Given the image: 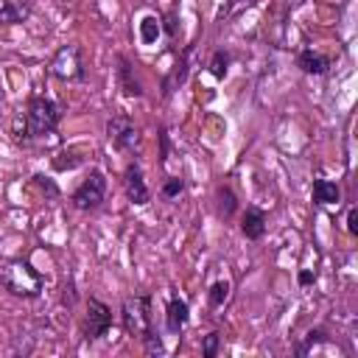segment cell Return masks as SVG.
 Returning a JSON list of instances; mask_svg holds the SVG:
<instances>
[{
	"instance_id": "obj_1",
	"label": "cell",
	"mask_w": 358,
	"mask_h": 358,
	"mask_svg": "<svg viewBox=\"0 0 358 358\" xmlns=\"http://www.w3.org/2000/svg\"><path fill=\"white\" fill-rule=\"evenodd\" d=\"M62 103H56L53 98L48 95H34L28 101V109L25 115H17L14 120V137L28 143L34 137H45V134H53L59 120H62Z\"/></svg>"
},
{
	"instance_id": "obj_2",
	"label": "cell",
	"mask_w": 358,
	"mask_h": 358,
	"mask_svg": "<svg viewBox=\"0 0 358 358\" xmlns=\"http://www.w3.org/2000/svg\"><path fill=\"white\" fill-rule=\"evenodd\" d=\"M0 285L14 296L36 299L42 294V288H45V277L34 268L31 260H11L0 271Z\"/></svg>"
},
{
	"instance_id": "obj_3",
	"label": "cell",
	"mask_w": 358,
	"mask_h": 358,
	"mask_svg": "<svg viewBox=\"0 0 358 358\" xmlns=\"http://www.w3.org/2000/svg\"><path fill=\"white\" fill-rule=\"evenodd\" d=\"M120 322L126 327L129 336L143 338L145 333L154 330V319H151V296L148 294H137V296H126L120 305Z\"/></svg>"
},
{
	"instance_id": "obj_4",
	"label": "cell",
	"mask_w": 358,
	"mask_h": 358,
	"mask_svg": "<svg viewBox=\"0 0 358 358\" xmlns=\"http://www.w3.org/2000/svg\"><path fill=\"white\" fill-rule=\"evenodd\" d=\"M50 76L59 78V81H67V84H78L87 78L84 73V59H81V45L70 42V45H62L53 59H50Z\"/></svg>"
},
{
	"instance_id": "obj_5",
	"label": "cell",
	"mask_w": 358,
	"mask_h": 358,
	"mask_svg": "<svg viewBox=\"0 0 358 358\" xmlns=\"http://www.w3.org/2000/svg\"><path fill=\"white\" fill-rule=\"evenodd\" d=\"M70 201H73V207L81 210V213H92V210H98V207L106 201V173L98 171V168H92L90 176L73 190Z\"/></svg>"
},
{
	"instance_id": "obj_6",
	"label": "cell",
	"mask_w": 358,
	"mask_h": 358,
	"mask_svg": "<svg viewBox=\"0 0 358 358\" xmlns=\"http://www.w3.org/2000/svg\"><path fill=\"white\" fill-rule=\"evenodd\" d=\"M112 330V308L101 302L98 296L87 299V316H84V338L98 341Z\"/></svg>"
},
{
	"instance_id": "obj_7",
	"label": "cell",
	"mask_w": 358,
	"mask_h": 358,
	"mask_svg": "<svg viewBox=\"0 0 358 358\" xmlns=\"http://www.w3.org/2000/svg\"><path fill=\"white\" fill-rule=\"evenodd\" d=\"M106 134H109V143L117 148V151H134L137 143H140V131L134 126V120L126 115V112H115L106 123Z\"/></svg>"
},
{
	"instance_id": "obj_8",
	"label": "cell",
	"mask_w": 358,
	"mask_h": 358,
	"mask_svg": "<svg viewBox=\"0 0 358 358\" xmlns=\"http://www.w3.org/2000/svg\"><path fill=\"white\" fill-rule=\"evenodd\" d=\"M123 190H126V199H129L131 204H137V207H143V204L151 201V190H148V185H145L143 165H140L137 159H131V162L126 165V171H123Z\"/></svg>"
},
{
	"instance_id": "obj_9",
	"label": "cell",
	"mask_w": 358,
	"mask_h": 358,
	"mask_svg": "<svg viewBox=\"0 0 358 358\" xmlns=\"http://www.w3.org/2000/svg\"><path fill=\"white\" fill-rule=\"evenodd\" d=\"M187 322H190V305L182 296L171 294V299L165 305V330L173 333V336H179L187 327Z\"/></svg>"
},
{
	"instance_id": "obj_10",
	"label": "cell",
	"mask_w": 358,
	"mask_h": 358,
	"mask_svg": "<svg viewBox=\"0 0 358 358\" xmlns=\"http://www.w3.org/2000/svg\"><path fill=\"white\" fill-rule=\"evenodd\" d=\"M117 84H120V90H123L126 98H140V95H143V84H140V78H137L131 62H129L123 53L117 56Z\"/></svg>"
},
{
	"instance_id": "obj_11",
	"label": "cell",
	"mask_w": 358,
	"mask_h": 358,
	"mask_svg": "<svg viewBox=\"0 0 358 358\" xmlns=\"http://www.w3.org/2000/svg\"><path fill=\"white\" fill-rule=\"evenodd\" d=\"M241 232L246 241H260L266 235V213L260 207H246L241 215Z\"/></svg>"
},
{
	"instance_id": "obj_12",
	"label": "cell",
	"mask_w": 358,
	"mask_h": 358,
	"mask_svg": "<svg viewBox=\"0 0 358 358\" xmlns=\"http://www.w3.org/2000/svg\"><path fill=\"white\" fill-rule=\"evenodd\" d=\"M31 0H0V25H17L31 17Z\"/></svg>"
},
{
	"instance_id": "obj_13",
	"label": "cell",
	"mask_w": 358,
	"mask_h": 358,
	"mask_svg": "<svg viewBox=\"0 0 358 358\" xmlns=\"http://www.w3.org/2000/svg\"><path fill=\"white\" fill-rule=\"evenodd\" d=\"M296 67L308 76H324L330 70V59L324 53H316L313 48H305L296 53Z\"/></svg>"
},
{
	"instance_id": "obj_14",
	"label": "cell",
	"mask_w": 358,
	"mask_h": 358,
	"mask_svg": "<svg viewBox=\"0 0 358 358\" xmlns=\"http://www.w3.org/2000/svg\"><path fill=\"white\" fill-rule=\"evenodd\" d=\"M190 53H193V45L179 56V62H176V67L171 70V76H165V81H162V95H171L173 90H179L185 81H187V70H190Z\"/></svg>"
},
{
	"instance_id": "obj_15",
	"label": "cell",
	"mask_w": 358,
	"mask_h": 358,
	"mask_svg": "<svg viewBox=\"0 0 358 358\" xmlns=\"http://www.w3.org/2000/svg\"><path fill=\"white\" fill-rule=\"evenodd\" d=\"M313 204L319 207H327V204H338L341 201V187L333 182V179H313Z\"/></svg>"
},
{
	"instance_id": "obj_16",
	"label": "cell",
	"mask_w": 358,
	"mask_h": 358,
	"mask_svg": "<svg viewBox=\"0 0 358 358\" xmlns=\"http://www.w3.org/2000/svg\"><path fill=\"white\" fill-rule=\"evenodd\" d=\"M215 210H218L221 218H232V213L238 210V196L232 193V187L221 185V187L215 190Z\"/></svg>"
},
{
	"instance_id": "obj_17",
	"label": "cell",
	"mask_w": 358,
	"mask_h": 358,
	"mask_svg": "<svg viewBox=\"0 0 358 358\" xmlns=\"http://www.w3.org/2000/svg\"><path fill=\"white\" fill-rule=\"evenodd\" d=\"M162 34V25H159V20L154 17V14H145L143 20H140V39H143V45H151V42H157V36Z\"/></svg>"
},
{
	"instance_id": "obj_18",
	"label": "cell",
	"mask_w": 358,
	"mask_h": 358,
	"mask_svg": "<svg viewBox=\"0 0 358 358\" xmlns=\"http://www.w3.org/2000/svg\"><path fill=\"white\" fill-rule=\"evenodd\" d=\"M227 296H229V282L227 280H215L210 285V291H207V305L210 308H221L227 302Z\"/></svg>"
},
{
	"instance_id": "obj_19",
	"label": "cell",
	"mask_w": 358,
	"mask_h": 358,
	"mask_svg": "<svg viewBox=\"0 0 358 358\" xmlns=\"http://www.w3.org/2000/svg\"><path fill=\"white\" fill-rule=\"evenodd\" d=\"M229 64H232V56H229L227 50H215L207 67H210V73H213L215 78H224V76H227V70H229Z\"/></svg>"
},
{
	"instance_id": "obj_20",
	"label": "cell",
	"mask_w": 358,
	"mask_h": 358,
	"mask_svg": "<svg viewBox=\"0 0 358 358\" xmlns=\"http://www.w3.org/2000/svg\"><path fill=\"white\" fill-rule=\"evenodd\" d=\"M81 162H84V157H76L73 148L59 151V154L53 157V168H56V171H73V168H78Z\"/></svg>"
},
{
	"instance_id": "obj_21",
	"label": "cell",
	"mask_w": 358,
	"mask_h": 358,
	"mask_svg": "<svg viewBox=\"0 0 358 358\" xmlns=\"http://www.w3.org/2000/svg\"><path fill=\"white\" fill-rule=\"evenodd\" d=\"M327 341H330V338H327V333H324L322 327H316V330H310V333L305 336V341L296 347V355H308L316 344H327Z\"/></svg>"
},
{
	"instance_id": "obj_22",
	"label": "cell",
	"mask_w": 358,
	"mask_h": 358,
	"mask_svg": "<svg viewBox=\"0 0 358 358\" xmlns=\"http://www.w3.org/2000/svg\"><path fill=\"white\" fill-rule=\"evenodd\" d=\"M140 341H143V347H145V355H165V344H162V336H159L157 330L145 333Z\"/></svg>"
},
{
	"instance_id": "obj_23",
	"label": "cell",
	"mask_w": 358,
	"mask_h": 358,
	"mask_svg": "<svg viewBox=\"0 0 358 358\" xmlns=\"http://www.w3.org/2000/svg\"><path fill=\"white\" fill-rule=\"evenodd\" d=\"M182 190H185V179H182V176H168L159 193H162V199H168V201H173L176 196H182Z\"/></svg>"
},
{
	"instance_id": "obj_24",
	"label": "cell",
	"mask_w": 358,
	"mask_h": 358,
	"mask_svg": "<svg viewBox=\"0 0 358 358\" xmlns=\"http://www.w3.org/2000/svg\"><path fill=\"white\" fill-rule=\"evenodd\" d=\"M218 344H221V336L213 330V333H207L204 338H201V355L204 358H215L218 355Z\"/></svg>"
},
{
	"instance_id": "obj_25",
	"label": "cell",
	"mask_w": 358,
	"mask_h": 358,
	"mask_svg": "<svg viewBox=\"0 0 358 358\" xmlns=\"http://www.w3.org/2000/svg\"><path fill=\"white\" fill-rule=\"evenodd\" d=\"M34 179H36V185H39V187H42V190H45L48 196H59V187H56L53 182H48V176H42V173H36Z\"/></svg>"
},
{
	"instance_id": "obj_26",
	"label": "cell",
	"mask_w": 358,
	"mask_h": 358,
	"mask_svg": "<svg viewBox=\"0 0 358 358\" xmlns=\"http://www.w3.org/2000/svg\"><path fill=\"white\" fill-rule=\"evenodd\" d=\"M347 232L350 235H358V210L355 207L347 210Z\"/></svg>"
},
{
	"instance_id": "obj_27",
	"label": "cell",
	"mask_w": 358,
	"mask_h": 358,
	"mask_svg": "<svg viewBox=\"0 0 358 358\" xmlns=\"http://www.w3.org/2000/svg\"><path fill=\"white\" fill-rule=\"evenodd\" d=\"M165 34H168L171 39L176 36V14H173V11H168V14H165Z\"/></svg>"
},
{
	"instance_id": "obj_28",
	"label": "cell",
	"mask_w": 358,
	"mask_h": 358,
	"mask_svg": "<svg viewBox=\"0 0 358 358\" xmlns=\"http://www.w3.org/2000/svg\"><path fill=\"white\" fill-rule=\"evenodd\" d=\"M159 165H165V159H168V134H165V129H159Z\"/></svg>"
},
{
	"instance_id": "obj_29",
	"label": "cell",
	"mask_w": 358,
	"mask_h": 358,
	"mask_svg": "<svg viewBox=\"0 0 358 358\" xmlns=\"http://www.w3.org/2000/svg\"><path fill=\"white\" fill-rule=\"evenodd\" d=\"M296 280H299V285H310V282H313V280H316V274H313V271H308V268H302V271H299V277H296Z\"/></svg>"
},
{
	"instance_id": "obj_30",
	"label": "cell",
	"mask_w": 358,
	"mask_h": 358,
	"mask_svg": "<svg viewBox=\"0 0 358 358\" xmlns=\"http://www.w3.org/2000/svg\"><path fill=\"white\" fill-rule=\"evenodd\" d=\"M235 3H241V0H229V6H235ZM246 3H249V0H246Z\"/></svg>"
}]
</instances>
